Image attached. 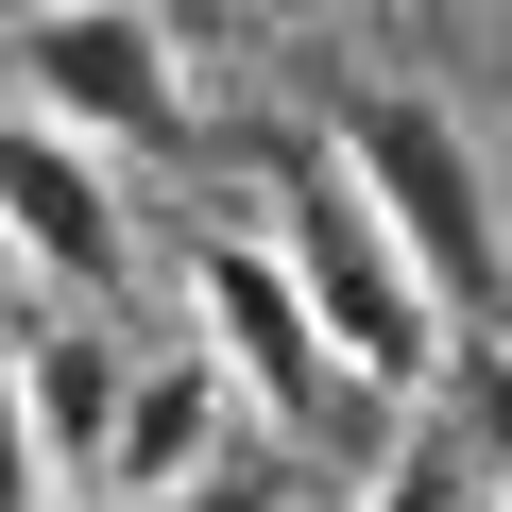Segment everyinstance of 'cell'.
I'll return each mask as SVG.
<instances>
[{
    "label": "cell",
    "mask_w": 512,
    "mask_h": 512,
    "mask_svg": "<svg viewBox=\"0 0 512 512\" xmlns=\"http://www.w3.org/2000/svg\"><path fill=\"white\" fill-rule=\"evenodd\" d=\"M291 256V291L325 308V342L359 359V393H393V410H427L444 393V359H461V325L427 308V274H410V239L359 205V171H342V137L308 120V137H274V222H256Z\"/></svg>",
    "instance_id": "obj_1"
},
{
    "label": "cell",
    "mask_w": 512,
    "mask_h": 512,
    "mask_svg": "<svg viewBox=\"0 0 512 512\" xmlns=\"http://www.w3.org/2000/svg\"><path fill=\"white\" fill-rule=\"evenodd\" d=\"M188 325H205V359H222V393L239 410H274V444L291 461H359V444H393L410 410L393 393H359V359L325 342V308L291 291V256L274 239H188Z\"/></svg>",
    "instance_id": "obj_2"
},
{
    "label": "cell",
    "mask_w": 512,
    "mask_h": 512,
    "mask_svg": "<svg viewBox=\"0 0 512 512\" xmlns=\"http://www.w3.org/2000/svg\"><path fill=\"white\" fill-rule=\"evenodd\" d=\"M325 137H342L359 205L410 239L427 308H444V325H495V308H512V239H495V171H478V137H461L427 86H342Z\"/></svg>",
    "instance_id": "obj_3"
},
{
    "label": "cell",
    "mask_w": 512,
    "mask_h": 512,
    "mask_svg": "<svg viewBox=\"0 0 512 512\" xmlns=\"http://www.w3.org/2000/svg\"><path fill=\"white\" fill-rule=\"evenodd\" d=\"M18 86H35V120H69L103 154H188L205 137L171 0H35L18 18Z\"/></svg>",
    "instance_id": "obj_4"
},
{
    "label": "cell",
    "mask_w": 512,
    "mask_h": 512,
    "mask_svg": "<svg viewBox=\"0 0 512 512\" xmlns=\"http://www.w3.org/2000/svg\"><path fill=\"white\" fill-rule=\"evenodd\" d=\"M0 256H18L35 291L103 308V291L137 274V205H120V154L18 103V120H0Z\"/></svg>",
    "instance_id": "obj_5"
},
{
    "label": "cell",
    "mask_w": 512,
    "mask_h": 512,
    "mask_svg": "<svg viewBox=\"0 0 512 512\" xmlns=\"http://www.w3.org/2000/svg\"><path fill=\"white\" fill-rule=\"evenodd\" d=\"M205 461H239V393H222V359H137V393H120V444H103V512L120 495H171V478H205Z\"/></svg>",
    "instance_id": "obj_6"
},
{
    "label": "cell",
    "mask_w": 512,
    "mask_h": 512,
    "mask_svg": "<svg viewBox=\"0 0 512 512\" xmlns=\"http://www.w3.org/2000/svg\"><path fill=\"white\" fill-rule=\"evenodd\" d=\"M18 393H35L52 461H69V478H103V444H120V393H137V359H120L103 325H35V342H18Z\"/></svg>",
    "instance_id": "obj_7"
},
{
    "label": "cell",
    "mask_w": 512,
    "mask_h": 512,
    "mask_svg": "<svg viewBox=\"0 0 512 512\" xmlns=\"http://www.w3.org/2000/svg\"><path fill=\"white\" fill-rule=\"evenodd\" d=\"M120 512H325V495H308V461H205V478L120 495Z\"/></svg>",
    "instance_id": "obj_8"
},
{
    "label": "cell",
    "mask_w": 512,
    "mask_h": 512,
    "mask_svg": "<svg viewBox=\"0 0 512 512\" xmlns=\"http://www.w3.org/2000/svg\"><path fill=\"white\" fill-rule=\"evenodd\" d=\"M444 393H461V461L512 495V342H478V359H444Z\"/></svg>",
    "instance_id": "obj_9"
},
{
    "label": "cell",
    "mask_w": 512,
    "mask_h": 512,
    "mask_svg": "<svg viewBox=\"0 0 512 512\" xmlns=\"http://www.w3.org/2000/svg\"><path fill=\"white\" fill-rule=\"evenodd\" d=\"M52 495H69V461H52V427L18 393V342H0V512H52Z\"/></svg>",
    "instance_id": "obj_10"
},
{
    "label": "cell",
    "mask_w": 512,
    "mask_h": 512,
    "mask_svg": "<svg viewBox=\"0 0 512 512\" xmlns=\"http://www.w3.org/2000/svg\"><path fill=\"white\" fill-rule=\"evenodd\" d=\"M444 512H512V495H495V478H461V495H444Z\"/></svg>",
    "instance_id": "obj_11"
}]
</instances>
